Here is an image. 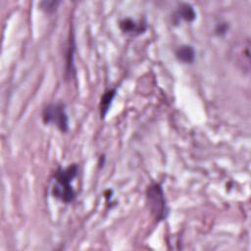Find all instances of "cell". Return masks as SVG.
Listing matches in <instances>:
<instances>
[{
	"instance_id": "6da1fadb",
	"label": "cell",
	"mask_w": 251,
	"mask_h": 251,
	"mask_svg": "<svg viewBox=\"0 0 251 251\" xmlns=\"http://www.w3.org/2000/svg\"><path fill=\"white\" fill-rule=\"evenodd\" d=\"M79 167L77 164H72L65 169L59 168L54 174L55 184L52 189V194L55 198L61 200L64 203H71L76 199V191L71 185L72 181L77 177Z\"/></svg>"
},
{
	"instance_id": "7a4b0ae2",
	"label": "cell",
	"mask_w": 251,
	"mask_h": 251,
	"mask_svg": "<svg viewBox=\"0 0 251 251\" xmlns=\"http://www.w3.org/2000/svg\"><path fill=\"white\" fill-rule=\"evenodd\" d=\"M146 193L150 210H151L155 219L157 221L165 220L168 215V207L161 184H152L149 185Z\"/></svg>"
},
{
	"instance_id": "3957f363",
	"label": "cell",
	"mask_w": 251,
	"mask_h": 251,
	"mask_svg": "<svg viewBox=\"0 0 251 251\" xmlns=\"http://www.w3.org/2000/svg\"><path fill=\"white\" fill-rule=\"evenodd\" d=\"M42 119L44 124H53L62 133H66L69 130V118L62 103L47 105L43 110Z\"/></svg>"
},
{
	"instance_id": "277c9868",
	"label": "cell",
	"mask_w": 251,
	"mask_h": 251,
	"mask_svg": "<svg viewBox=\"0 0 251 251\" xmlns=\"http://www.w3.org/2000/svg\"><path fill=\"white\" fill-rule=\"evenodd\" d=\"M116 93H117L116 88H110L106 90L102 95L101 101H100V116H101V119H104L105 116L107 115L111 107L113 99L116 96Z\"/></svg>"
},
{
	"instance_id": "5b68a950",
	"label": "cell",
	"mask_w": 251,
	"mask_h": 251,
	"mask_svg": "<svg viewBox=\"0 0 251 251\" xmlns=\"http://www.w3.org/2000/svg\"><path fill=\"white\" fill-rule=\"evenodd\" d=\"M120 28L124 33H131V34H139V33H143L146 29L144 24H142V23L136 24V22H134V20H132L130 18L124 19L120 23Z\"/></svg>"
},
{
	"instance_id": "8992f818",
	"label": "cell",
	"mask_w": 251,
	"mask_h": 251,
	"mask_svg": "<svg viewBox=\"0 0 251 251\" xmlns=\"http://www.w3.org/2000/svg\"><path fill=\"white\" fill-rule=\"evenodd\" d=\"M176 56L179 61L185 64H190L195 59V50L190 45H182L178 48Z\"/></svg>"
},
{
	"instance_id": "52a82bcc",
	"label": "cell",
	"mask_w": 251,
	"mask_h": 251,
	"mask_svg": "<svg viewBox=\"0 0 251 251\" xmlns=\"http://www.w3.org/2000/svg\"><path fill=\"white\" fill-rule=\"evenodd\" d=\"M177 17L179 19H182L187 23H191L196 18V13L193 9V7L188 3H183L179 7V10L177 12Z\"/></svg>"
},
{
	"instance_id": "ba28073f",
	"label": "cell",
	"mask_w": 251,
	"mask_h": 251,
	"mask_svg": "<svg viewBox=\"0 0 251 251\" xmlns=\"http://www.w3.org/2000/svg\"><path fill=\"white\" fill-rule=\"evenodd\" d=\"M59 4V1H42L38 5L40 9L45 11L46 13H53L56 11Z\"/></svg>"
},
{
	"instance_id": "9c48e42d",
	"label": "cell",
	"mask_w": 251,
	"mask_h": 251,
	"mask_svg": "<svg viewBox=\"0 0 251 251\" xmlns=\"http://www.w3.org/2000/svg\"><path fill=\"white\" fill-rule=\"evenodd\" d=\"M228 31V25L226 23H222L220 25L217 26L216 28V33L219 35H222L224 33H226Z\"/></svg>"
}]
</instances>
